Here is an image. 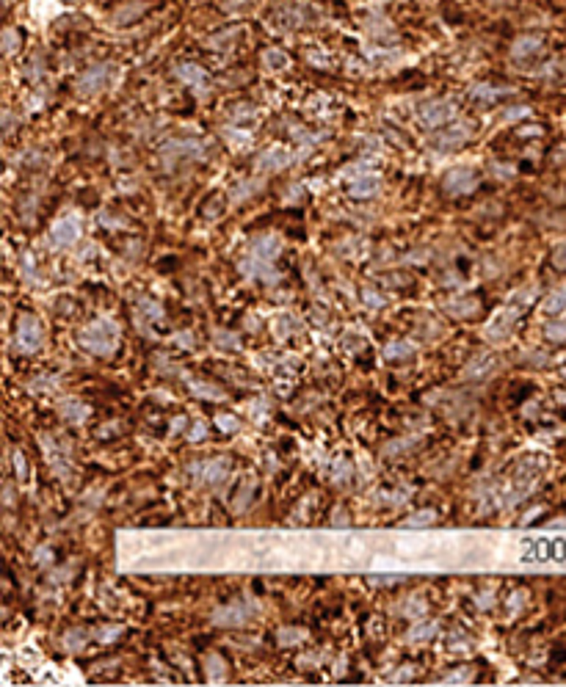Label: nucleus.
Returning a JSON list of instances; mask_svg holds the SVG:
<instances>
[{
	"label": "nucleus",
	"mask_w": 566,
	"mask_h": 687,
	"mask_svg": "<svg viewBox=\"0 0 566 687\" xmlns=\"http://www.w3.org/2000/svg\"><path fill=\"white\" fill-rule=\"evenodd\" d=\"M77 342L94 354V356H111L119 345V323L111 320V318H100V320H91L89 326L80 329L77 334Z\"/></svg>",
	"instance_id": "nucleus-1"
},
{
	"label": "nucleus",
	"mask_w": 566,
	"mask_h": 687,
	"mask_svg": "<svg viewBox=\"0 0 566 687\" xmlns=\"http://www.w3.org/2000/svg\"><path fill=\"white\" fill-rule=\"evenodd\" d=\"M274 329H277V334H280V337H284V334H290V331L295 329V323H293V318H287V315H282V318H277V323H274Z\"/></svg>",
	"instance_id": "nucleus-34"
},
{
	"label": "nucleus",
	"mask_w": 566,
	"mask_h": 687,
	"mask_svg": "<svg viewBox=\"0 0 566 687\" xmlns=\"http://www.w3.org/2000/svg\"><path fill=\"white\" fill-rule=\"evenodd\" d=\"M525 602H528V594H525V591H517V594L511 596V613H520Z\"/></svg>",
	"instance_id": "nucleus-40"
},
{
	"label": "nucleus",
	"mask_w": 566,
	"mask_h": 687,
	"mask_svg": "<svg viewBox=\"0 0 566 687\" xmlns=\"http://www.w3.org/2000/svg\"><path fill=\"white\" fill-rule=\"evenodd\" d=\"M252 491H255V477H249V480H246V488H241V491H238V497H241V500H235V502H232V508H235V511H244V508L249 505V494H252Z\"/></svg>",
	"instance_id": "nucleus-30"
},
{
	"label": "nucleus",
	"mask_w": 566,
	"mask_h": 687,
	"mask_svg": "<svg viewBox=\"0 0 566 687\" xmlns=\"http://www.w3.org/2000/svg\"><path fill=\"white\" fill-rule=\"evenodd\" d=\"M216 425H219L221 431H227V434L241 431V420H238V417H232V414H219V417H216Z\"/></svg>",
	"instance_id": "nucleus-29"
},
{
	"label": "nucleus",
	"mask_w": 566,
	"mask_h": 687,
	"mask_svg": "<svg viewBox=\"0 0 566 687\" xmlns=\"http://www.w3.org/2000/svg\"><path fill=\"white\" fill-rule=\"evenodd\" d=\"M280 251H282V240L277 235H260L249 246V254L257 259H266V262H274L280 257Z\"/></svg>",
	"instance_id": "nucleus-11"
},
{
	"label": "nucleus",
	"mask_w": 566,
	"mask_h": 687,
	"mask_svg": "<svg viewBox=\"0 0 566 687\" xmlns=\"http://www.w3.org/2000/svg\"><path fill=\"white\" fill-rule=\"evenodd\" d=\"M434 522H437V513L434 511H420V513H412L403 522V527H431Z\"/></svg>",
	"instance_id": "nucleus-24"
},
{
	"label": "nucleus",
	"mask_w": 566,
	"mask_h": 687,
	"mask_svg": "<svg viewBox=\"0 0 566 687\" xmlns=\"http://www.w3.org/2000/svg\"><path fill=\"white\" fill-rule=\"evenodd\" d=\"M44 342V329L33 315H19L17 318V348L22 354H33L39 351Z\"/></svg>",
	"instance_id": "nucleus-3"
},
{
	"label": "nucleus",
	"mask_w": 566,
	"mask_h": 687,
	"mask_svg": "<svg viewBox=\"0 0 566 687\" xmlns=\"http://www.w3.org/2000/svg\"><path fill=\"white\" fill-rule=\"evenodd\" d=\"M470 138V127H464V125H459V127H453V130H445L437 141H434V147L437 149H450V147H459V144H464Z\"/></svg>",
	"instance_id": "nucleus-15"
},
{
	"label": "nucleus",
	"mask_w": 566,
	"mask_h": 687,
	"mask_svg": "<svg viewBox=\"0 0 566 687\" xmlns=\"http://www.w3.org/2000/svg\"><path fill=\"white\" fill-rule=\"evenodd\" d=\"M542 309H545V315H553V318L564 315L566 312V284L564 287H558V290H553V293L545 298Z\"/></svg>",
	"instance_id": "nucleus-16"
},
{
	"label": "nucleus",
	"mask_w": 566,
	"mask_h": 687,
	"mask_svg": "<svg viewBox=\"0 0 566 687\" xmlns=\"http://www.w3.org/2000/svg\"><path fill=\"white\" fill-rule=\"evenodd\" d=\"M86 643H89V632L86 630H66V635H64L66 652H80Z\"/></svg>",
	"instance_id": "nucleus-20"
},
{
	"label": "nucleus",
	"mask_w": 566,
	"mask_h": 687,
	"mask_svg": "<svg viewBox=\"0 0 566 687\" xmlns=\"http://www.w3.org/2000/svg\"><path fill=\"white\" fill-rule=\"evenodd\" d=\"M442 188L450 194V196H462V194H473L478 188V174L473 169H450L442 180Z\"/></svg>",
	"instance_id": "nucleus-5"
},
{
	"label": "nucleus",
	"mask_w": 566,
	"mask_h": 687,
	"mask_svg": "<svg viewBox=\"0 0 566 687\" xmlns=\"http://www.w3.org/2000/svg\"><path fill=\"white\" fill-rule=\"evenodd\" d=\"M277 641H280L282 646H295V643H304V641H307V632H304V630H293V627L287 630V627H284V630L277 632Z\"/></svg>",
	"instance_id": "nucleus-23"
},
{
	"label": "nucleus",
	"mask_w": 566,
	"mask_h": 687,
	"mask_svg": "<svg viewBox=\"0 0 566 687\" xmlns=\"http://www.w3.org/2000/svg\"><path fill=\"white\" fill-rule=\"evenodd\" d=\"M412 677H414V668H412V666H406V668L395 671V682H406V679H412Z\"/></svg>",
	"instance_id": "nucleus-43"
},
{
	"label": "nucleus",
	"mask_w": 566,
	"mask_h": 687,
	"mask_svg": "<svg viewBox=\"0 0 566 687\" xmlns=\"http://www.w3.org/2000/svg\"><path fill=\"white\" fill-rule=\"evenodd\" d=\"M268 64H271V66H282L284 58H280V53H268Z\"/></svg>",
	"instance_id": "nucleus-44"
},
{
	"label": "nucleus",
	"mask_w": 566,
	"mask_h": 687,
	"mask_svg": "<svg viewBox=\"0 0 566 687\" xmlns=\"http://www.w3.org/2000/svg\"><path fill=\"white\" fill-rule=\"evenodd\" d=\"M238 268H241V273L249 276V279H260V282H266V284H280V271H277L271 262H266V259H257V257L246 254V257L238 262Z\"/></svg>",
	"instance_id": "nucleus-7"
},
{
	"label": "nucleus",
	"mask_w": 566,
	"mask_h": 687,
	"mask_svg": "<svg viewBox=\"0 0 566 687\" xmlns=\"http://www.w3.org/2000/svg\"><path fill=\"white\" fill-rule=\"evenodd\" d=\"M122 635V627L119 624H108V627H100L97 632H94V638L100 641V643H111V641H116Z\"/></svg>",
	"instance_id": "nucleus-27"
},
{
	"label": "nucleus",
	"mask_w": 566,
	"mask_h": 687,
	"mask_svg": "<svg viewBox=\"0 0 566 687\" xmlns=\"http://www.w3.org/2000/svg\"><path fill=\"white\" fill-rule=\"evenodd\" d=\"M553 262H556L558 268H566V243H561V246L556 248V254H553Z\"/></svg>",
	"instance_id": "nucleus-41"
},
{
	"label": "nucleus",
	"mask_w": 566,
	"mask_h": 687,
	"mask_svg": "<svg viewBox=\"0 0 566 687\" xmlns=\"http://www.w3.org/2000/svg\"><path fill=\"white\" fill-rule=\"evenodd\" d=\"M77 237H80V221H77L75 216L55 221L53 229H50V243H53L55 248H69V246L77 243Z\"/></svg>",
	"instance_id": "nucleus-8"
},
{
	"label": "nucleus",
	"mask_w": 566,
	"mask_h": 687,
	"mask_svg": "<svg viewBox=\"0 0 566 687\" xmlns=\"http://www.w3.org/2000/svg\"><path fill=\"white\" fill-rule=\"evenodd\" d=\"M514 323H517V309H503V312L495 315V320L484 329V337H489L492 342H503V340L511 334Z\"/></svg>",
	"instance_id": "nucleus-10"
},
{
	"label": "nucleus",
	"mask_w": 566,
	"mask_h": 687,
	"mask_svg": "<svg viewBox=\"0 0 566 687\" xmlns=\"http://www.w3.org/2000/svg\"><path fill=\"white\" fill-rule=\"evenodd\" d=\"M378 188H381V180L373 177V174H365V177H356V180L348 185V194H351L354 199H370V196L378 194Z\"/></svg>",
	"instance_id": "nucleus-13"
},
{
	"label": "nucleus",
	"mask_w": 566,
	"mask_h": 687,
	"mask_svg": "<svg viewBox=\"0 0 566 687\" xmlns=\"http://www.w3.org/2000/svg\"><path fill=\"white\" fill-rule=\"evenodd\" d=\"M290 163V155L284 152V149H268L266 155H260V161H257V169L260 172H280Z\"/></svg>",
	"instance_id": "nucleus-14"
},
{
	"label": "nucleus",
	"mask_w": 566,
	"mask_h": 687,
	"mask_svg": "<svg viewBox=\"0 0 566 687\" xmlns=\"http://www.w3.org/2000/svg\"><path fill=\"white\" fill-rule=\"evenodd\" d=\"M177 77H180L183 83H191V86L205 83V72H202L199 66H194V64H183V66L177 69Z\"/></svg>",
	"instance_id": "nucleus-21"
},
{
	"label": "nucleus",
	"mask_w": 566,
	"mask_h": 687,
	"mask_svg": "<svg viewBox=\"0 0 566 687\" xmlns=\"http://www.w3.org/2000/svg\"><path fill=\"white\" fill-rule=\"evenodd\" d=\"M255 191H257V183H244V185H238V188L232 191V199H235V202H244V199H249Z\"/></svg>",
	"instance_id": "nucleus-32"
},
{
	"label": "nucleus",
	"mask_w": 566,
	"mask_h": 687,
	"mask_svg": "<svg viewBox=\"0 0 566 687\" xmlns=\"http://www.w3.org/2000/svg\"><path fill=\"white\" fill-rule=\"evenodd\" d=\"M216 340H219L216 345H224V348H235V337H232V334H219V331H216Z\"/></svg>",
	"instance_id": "nucleus-42"
},
{
	"label": "nucleus",
	"mask_w": 566,
	"mask_h": 687,
	"mask_svg": "<svg viewBox=\"0 0 566 687\" xmlns=\"http://www.w3.org/2000/svg\"><path fill=\"white\" fill-rule=\"evenodd\" d=\"M401 580H406V577L403 574H376V577H370L373 585H392V583H401Z\"/></svg>",
	"instance_id": "nucleus-33"
},
{
	"label": "nucleus",
	"mask_w": 566,
	"mask_h": 687,
	"mask_svg": "<svg viewBox=\"0 0 566 687\" xmlns=\"http://www.w3.org/2000/svg\"><path fill=\"white\" fill-rule=\"evenodd\" d=\"M205 674H208V679L210 682H219V679H224L227 677V663L221 660V654H208L205 657Z\"/></svg>",
	"instance_id": "nucleus-18"
},
{
	"label": "nucleus",
	"mask_w": 566,
	"mask_h": 687,
	"mask_svg": "<svg viewBox=\"0 0 566 687\" xmlns=\"http://www.w3.org/2000/svg\"><path fill=\"white\" fill-rule=\"evenodd\" d=\"M53 384H55V378H36V381H30V392H50L53 390Z\"/></svg>",
	"instance_id": "nucleus-37"
},
{
	"label": "nucleus",
	"mask_w": 566,
	"mask_h": 687,
	"mask_svg": "<svg viewBox=\"0 0 566 687\" xmlns=\"http://www.w3.org/2000/svg\"><path fill=\"white\" fill-rule=\"evenodd\" d=\"M255 613H257V605L255 602L235 599V602H230V605H224V607H219L213 613V624L216 627H224V630H235V627L249 624L255 619Z\"/></svg>",
	"instance_id": "nucleus-2"
},
{
	"label": "nucleus",
	"mask_w": 566,
	"mask_h": 687,
	"mask_svg": "<svg viewBox=\"0 0 566 687\" xmlns=\"http://www.w3.org/2000/svg\"><path fill=\"white\" fill-rule=\"evenodd\" d=\"M423 613H426V602H423V599H417V596L406 599V602H403V607H401V616H409V619H420Z\"/></svg>",
	"instance_id": "nucleus-26"
},
{
	"label": "nucleus",
	"mask_w": 566,
	"mask_h": 687,
	"mask_svg": "<svg viewBox=\"0 0 566 687\" xmlns=\"http://www.w3.org/2000/svg\"><path fill=\"white\" fill-rule=\"evenodd\" d=\"M14 469H17V477H19V480L28 477V464H25L22 453H14Z\"/></svg>",
	"instance_id": "nucleus-39"
},
{
	"label": "nucleus",
	"mask_w": 566,
	"mask_h": 687,
	"mask_svg": "<svg viewBox=\"0 0 566 687\" xmlns=\"http://www.w3.org/2000/svg\"><path fill=\"white\" fill-rule=\"evenodd\" d=\"M58 414H61L66 423L80 425V423H86V417H89V406H86L83 401H77V398H64V401H58Z\"/></svg>",
	"instance_id": "nucleus-12"
},
{
	"label": "nucleus",
	"mask_w": 566,
	"mask_h": 687,
	"mask_svg": "<svg viewBox=\"0 0 566 687\" xmlns=\"http://www.w3.org/2000/svg\"><path fill=\"white\" fill-rule=\"evenodd\" d=\"M448 312H453V315H475L478 312V301H473V298H467L464 304H448Z\"/></svg>",
	"instance_id": "nucleus-28"
},
{
	"label": "nucleus",
	"mask_w": 566,
	"mask_h": 687,
	"mask_svg": "<svg viewBox=\"0 0 566 687\" xmlns=\"http://www.w3.org/2000/svg\"><path fill=\"white\" fill-rule=\"evenodd\" d=\"M172 428H174V431H183V428H185V417H177V420L172 423Z\"/></svg>",
	"instance_id": "nucleus-46"
},
{
	"label": "nucleus",
	"mask_w": 566,
	"mask_h": 687,
	"mask_svg": "<svg viewBox=\"0 0 566 687\" xmlns=\"http://www.w3.org/2000/svg\"><path fill=\"white\" fill-rule=\"evenodd\" d=\"M414 354V348L409 345V342H387L384 345V359H390V362H403V359H409Z\"/></svg>",
	"instance_id": "nucleus-19"
},
{
	"label": "nucleus",
	"mask_w": 566,
	"mask_h": 687,
	"mask_svg": "<svg viewBox=\"0 0 566 687\" xmlns=\"http://www.w3.org/2000/svg\"><path fill=\"white\" fill-rule=\"evenodd\" d=\"M539 44H542V42H539L536 36H533V39H520V42L514 44V50H511V53H514V58H525V55L536 53V50H539Z\"/></svg>",
	"instance_id": "nucleus-25"
},
{
	"label": "nucleus",
	"mask_w": 566,
	"mask_h": 687,
	"mask_svg": "<svg viewBox=\"0 0 566 687\" xmlns=\"http://www.w3.org/2000/svg\"><path fill=\"white\" fill-rule=\"evenodd\" d=\"M473 677H470V671L467 668H459V671H453V677H445L442 682L445 685H459V682H470Z\"/></svg>",
	"instance_id": "nucleus-35"
},
{
	"label": "nucleus",
	"mask_w": 566,
	"mask_h": 687,
	"mask_svg": "<svg viewBox=\"0 0 566 687\" xmlns=\"http://www.w3.org/2000/svg\"><path fill=\"white\" fill-rule=\"evenodd\" d=\"M199 486H219L230 475V461L227 458H205L199 464H191L188 469Z\"/></svg>",
	"instance_id": "nucleus-4"
},
{
	"label": "nucleus",
	"mask_w": 566,
	"mask_h": 687,
	"mask_svg": "<svg viewBox=\"0 0 566 687\" xmlns=\"http://www.w3.org/2000/svg\"><path fill=\"white\" fill-rule=\"evenodd\" d=\"M331 522H334V524H340V527H343V524H348V516H345V513H343V511H337V513H334V519H331Z\"/></svg>",
	"instance_id": "nucleus-45"
},
{
	"label": "nucleus",
	"mask_w": 566,
	"mask_h": 687,
	"mask_svg": "<svg viewBox=\"0 0 566 687\" xmlns=\"http://www.w3.org/2000/svg\"><path fill=\"white\" fill-rule=\"evenodd\" d=\"M111 77H113V66H105V64H102V66H94V69L83 72L75 89H77L80 97H91V94L102 91V89L111 83Z\"/></svg>",
	"instance_id": "nucleus-6"
},
{
	"label": "nucleus",
	"mask_w": 566,
	"mask_h": 687,
	"mask_svg": "<svg viewBox=\"0 0 566 687\" xmlns=\"http://www.w3.org/2000/svg\"><path fill=\"white\" fill-rule=\"evenodd\" d=\"M417 116H420V125H426V127H439V125H445V122L453 116V105H450V102H442V100H434V102L423 105Z\"/></svg>",
	"instance_id": "nucleus-9"
},
{
	"label": "nucleus",
	"mask_w": 566,
	"mask_h": 687,
	"mask_svg": "<svg viewBox=\"0 0 566 687\" xmlns=\"http://www.w3.org/2000/svg\"><path fill=\"white\" fill-rule=\"evenodd\" d=\"M437 632H439V624L437 621H423V624H414L409 630V641L412 643H426V641L437 638Z\"/></svg>",
	"instance_id": "nucleus-17"
},
{
	"label": "nucleus",
	"mask_w": 566,
	"mask_h": 687,
	"mask_svg": "<svg viewBox=\"0 0 566 687\" xmlns=\"http://www.w3.org/2000/svg\"><path fill=\"white\" fill-rule=\"evenodd\" d=\"M205 437H208L205 423H194V425H191V431H188V439H191V442H199V439H205Z\"/></svg>",
	"instance_id": "nucleus-38"
},
{
	"label": "nucleus",
	"mask_w": 566,
	"mask_h": 687,
	"mask_svg": "<svg viewBox=\"0 0 566 687\" xmlns=\"http://www.w3.org/2000/svg\"><path fill=\"white\" fill-rule=\"evenodd\" d=\"M191 392H194V395H202V398H210V401H221V398H224V392L216 390V387L208 384V381H191Z\"/></svg>",
	"instance_id": "nucleus-22"
},
{
	"label": "nucleus",
	"mask_w": 566,
	"mask_h": 687,
	"mask_svg": "<svg viewBox=\"0 0 566 687\" xmlns=\"http://www.w3.org/2000/svg\"><path fill=\"white\" fill-rule=\"evenodd\" d=\"M362 295H365V304H367V306H384V304H387V298H384L381 293H373V290H365Z\"/></svg>",
	"instance_id": "nucleus-36"
},
{
	"label": "nucleus",
	"mask_w": 566,
	"mask_h": 687,
	"mask_svg": "<svg viewBox=\"0 0 566 687\" xmlns=\"http://www.w3.org/2000/svg\"><path fill=\"white\" fill-rule=\"evenodd\" d=\"M545 337L553 340V342H564L566 340V323H550L545 329Z\"/></svg>",
	"instance_id": "nucleus-31"
}]
</instances>
